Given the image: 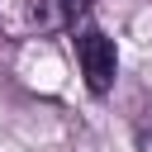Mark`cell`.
<instances>
[{
	"instance_id": "obj_2",
	"label": "cell",
	"mask_w": 152,
	"mask_h": 152,
	"mask_svg": "<svg viewBox=\"0 0 152 152\" xmlns=\"http://www.w3.org/2000/svg\"><path fill=\"white\" fill-rule=\"evenodd\" d=\"M90 10V0H24V19L33 33H62L71 24H81Z\"/></svg>"
},
{
	"instance_id": "obj_3",
	"label": "cell",
	"mask_w": 152,
	"mask_h": 152,
	"mask_svg": "<svg viewBox=\"0 0 152 152\" xmlns=\"http://www.w3.org/2000/svg\"><path fill=\"white\" fill-rule=\"evenodd\" d=\"M133 147L138 152H152V100H142L133 109Z\"/></svg>"
},
{
	"instance_id": "obj_1",
	"label": "cell",
	"mask_w": 152,
	"mask_h": 152,
	"mask_svg": "<svg viewBox=\"0 0 152 152\" xmlns=\"http://www.w3.org/2000/svg\"><path fill=\"white\" fill-rule=\"evenodd\" d=\"M71 48H76V62H81V76H86V90L90 95H109L114 90V76H119V48L104 28L95 24H71Z\"/></svg>"
}]
</instances>
